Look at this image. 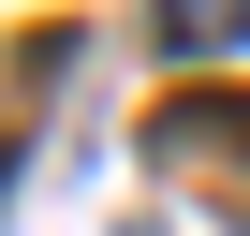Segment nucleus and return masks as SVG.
<instances>
[{
  "label": "nucleus",
  "instance_id": "nucleus-1",
  "mask_svg": "<svg viewBox=\"0 0 250 236\" xmlns=\"http://www.w3.org/2000/svg\"><path fill=\"white\" fill-rule=\"evenodd\" d=\"M147 163L162 177H221V221L250 236V103H162L147 118Z\"/></svg>",
  "mask_w": 250,
  "mask_h": 236
},
{
  "label": "nucleus",
  "instance_id": "nucleus-2",
  "mask_svg": "<svg viewBox=\"0 0 250 236\" xmlns=\"http://www.w3.org/2000/svg\"><path fill=\"white\" fill-rule=\"evenodd\" d=\"M162 45L177 59H235L250 45V0H162Z\"/></svg>",
  "mask_w": 250,
  "mask_h": 236
}]
</instances>
